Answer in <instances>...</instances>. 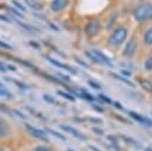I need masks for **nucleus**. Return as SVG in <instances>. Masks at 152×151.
Returning <instances> with one entry per match:
<instances>
[{"mask_svg": "<svg viewBox=\"0 0 152 151\" xmlns=\"http://www.w3.org/2000/svg\"><path fill=\"white\" fill-rule=\"evenodd\" d=\"M134 19L137 21H146L152 18V4L142 2L137 6L133 11Z\"/></svg>", "mask_w": 152, "mask_h": 151, "instance_id": "obj_1", "label": "nucleus"}, {"mask_svg": "<svg viewBox=\"0 0 152 151\" xmlns=\"http://www.w3.org/2000/svg\"><path fill=\"white\" fill-rule=\"evenodd\" d=\"M127 37V29L124 26L118 27L109 37V44L113 46H119L124 43L125 38Z\"/></svg>", "mask_w": 152, "mask_h": 151, "instance_id": "obj_2", "label": "nucleus"}, {"mask_svg": "<svg viewBox=\"0 0 152 151\" xmlns=\"http://www.w3.org/2000/svg\"><path fill=\"white\" fill-rule=\"evenodd\" d=\"M100 30H101V24H100L99 20H95V19H94V20H90V21L86 25V29H84L87 36H89V37L96 36V34L100 32Z\"/></svg>", "mask_w": 152, "mask_h": 151, "instance_id": "obj_3", "label": "nucleus"}, {"mask_svg": "<svg viewBox=\"0 0 152 151\" xmlns=\"http://www.w3.org/2000/svg\"><path fill=\"white\" fill-rule=\"evenodd\" d=\"M25 127H26V130H27L33 137H36V138H38V139H40V140H44V141L48 140L45 131L39 130V128H36L34 126H31V125H28V124H25Z\"/></svg>", "mask_w": 152, "mask_h": 151, "instance_id": "obj_4", "label": "nucleus"}, {"mask_svg": "<svg viewBox=\"0 0 152 151\" xmlns=\"http://www.w3.org/2000/svg\"><path fill=\"white\" fill-rule=\"evenodd\" d=\"M61 128H62L63 131H65V132H68V133L72 134L74 137H76V138L81 139V140H87V137H86V136H84L83 133H81L80 131H77L76 128H74V127H71V126H66V125H61Z\"/></svg>", "mask_w": 152, "mask_h": 151, "instance_id": "obj_5", "label": "nucleus"}, {"mask_svg": "<svg viewBox=\"0 0 152 151\" xmlns=\"http://www.w3.org/2000/svg\"><path fill=\"white\" fill-rule=\"evenodd\" d=\"M135 49H137V42H135L134 39H131V40L126 44V46H125V49H124V56H126V57L133 56L134 52H135Z\"/></svg>", "mask_w": 152, "mask_h": 151, "instance_id": "obj_6", "label": "nucleus"}, {"mask_svg": "<svg viewBox=\"0 0 152 151\" xmlns=\"http://www.w3.org/2000/svg\"><path fill=\"white\" fill-rule=\"evenodd\" d=\"M50 63H52L53 65H56V67H58V68H61V69H64V70H66V71H70L71 74H76V70L74 69V68H71V67H69V65H66V64H64V63H62V62H58L57 59H53V58H51V57H45Z\"/></svg>", "mask_w": 152, "mask_h": 151, "instance_id": "obj_7", "label": "nucleus"}, {"mask_svg": "<svg viewBox=\"0 0 152 151\" xmlns=\"http://www.w3.org/2000/svg\"><path fill=\"white\" fill-rule=\"evenodd\" d=\"M68 5V0H52L51 2V11L59 12Z\"/></svg>", "mask_w": 152, "mask_h": 151, "instance_id": "obj_8", "label": "nucleus"}, {"mask_svg": "<svg viewBox=\"0 0 152 151\" xmlns=\"http://www.w3.org/2000/svg\"><path fill=\"white\" fill-rule=\"evenodd\" d=\"M93 54L96 56V58L99 59V62H100L101 64H106V65H108V67H112V62H110V61L108 59V57L104 56L102 52H100V51H97V50H94Z\"/></svg>", "mask_w": 152, "mask_h": 151, "instance_id": "obj_9", "label": "nucleus"}, {"mask_svg": "<svg viewBox=\"0 0 152 151\" xmlns=\"http://www.w3.org/2000/svg\"><path fill=\"white\" fill-rule=\"evenodd\" d=\"M25 4L33 11H42L43 10V4H40L37 0H25Z\"/></svg>", "mask_w": 152, "mask_h": 151, "instance_id": "obj_10", "label": "nucleus"}, {"mask_svg": "<svg viewBox=\"0 0 152 151\" xmlns=\"http://www.w3.org/2000/svg\"><path fill=\"white\" fill-rule=\"evenodd\" d=\"M109 75H110V76H113L114 78H116V80H119V81L124 82L125 84H127V86H129V87H134V83H133L132 81L127 80L126 77H122V76H120V75H118V74H115V73H110Z\"/></svg>", "mask_w": 152, "mask_h": 151, "instance_id": "obj_11", "label": "nucleus"}, {"mask_svg": "<svg viewBox=\"0 0 152 151\" xmlns=\"http://www.w3.org/2000/svg\"><path fill=\"white\" fill-rule=\"evenodd\" d=\"M7 134H8V126L4 120L0 119V138H4Z\"/></svg>", "mask_w": 152, "mask_h": 151, "instance_id": "obj_12", "label": "nucleus"}, {"mask_svg": "<svg viewBox=\"0 0 152 151\" xmlns=\"http://www.w3.org/2000/svg\"><path fill=\"white\" fill-rule=\"evenodd\" d=\"M144 42L147 45H151L152 44V26L145 32V34H144Z\"/></svg>", "mask_w": 152, "mask_h": 151, "instance_id": "obj_13", "label": "nucleus"}, {"mask_svg": "<svg viewBox=\"0 0 152 151\" xmlns=\"http://www.w3.org/2000/svg\"><path fill=\"white\" fill-rule=\"evenodd\" d=\"M57 94L63 96L64 99H68L69 101H75V96H72L70 93H66V92H63V90H57Z\"/></svg>", "mask_w": 152, "mask_h": 151, "instance_id": "obj_14", "label": "nucleus"}, {"mask_svg": "<svg viewBox=\"0 0 152 151\" xmlns=\"http://www.w3.org/2000/svg\"><path fill=\"white\" fill-rule=\"evenodd\" d=\"M0 95H1V96H6V97H8V99H12V97H13L12 93L8 92L2 84H0Z\"/></svg>", "mask_w": 152, "mask_h": 151, "instance_id": "obj_15", "label": "nucleus"}, {"mask_svg": "<svg viewBox=\"0 0 152 151\" xmlns=\"http://www.w3.org/2000/svg\"><path fill=\"white\" fill-rule=\"evenodd\" d=\"M121 138H122L127 144H129V145H132V146H135V147H140L139 144H138L134 139H132V138H129V137H127V136H121Z\"/></svg>", "mask_w": 152, "mask_h": 151, "instance_id": "obj_16", "label": "nucleus"}, {"mask_svg": "<svg viewBox=\"0 0 152 151\" xmlns=\"http://www.w3.org/2000/svg\"><path fill=\"white\" fill-rule=\"evenodd\" d=\"M141 87L144 88V89H146V90H148V92H151L152 90V82L151 81H148V80H141Z\"/></svg>", "mask_w": 152, "mask_h": 151, "instance_id": "obj_17", "label": "nucleus"}, {"mask_svg": "<svg viewBox=\"0 0 152 151\" xmlns=\"http://www.w3.org/2000/svg\"><path fill=\"white\" fill-rule=\"evenodd\" d=\"M46 132H48V133H51V134H53L55 137H57V138H59V139H62V140H65V137H64L63 134L58 133L57 131H55V130H52V128H46Z\"/></svg>", "mask_w": 152, "mask_h": 151, "instance_id": "obj_18", "label": "nucleus"}, {"mask_svg": "<svg viewBox=\"0 0 152 151\" xmlns=\"http://www.w3.org/2000/svg\"><path fill=\"white\" fill-rule=\"evenodd\" d=\"M32 151H52V150H51V147H49L46 145H38Z\"/></svg>", "mask_w": 152, "mask_h": 151, "instance_id": "obj_19", "label": "nucleus"}, {"mask_svg": "<svg viewBox=\"0 0 152 151\" xmlns=\"http://www.w3.org/2000/svg\"><path fill=\"white\" fill-rule=\"evenodd\" d=\"M84 54H86V56H87V57H89L93 62H95V63H100V62H99V59L96 58V56L93 54V51H86Z\"/></svg>", "mask_w": 152, "mask_h": 151, "instance_id": "obj_20", "label": "nucleus"}, {"mask_svg": "<svg viewBox=\"0 0 152 151\" xmlns=\"http://www.w3.org/2000/svg\"><path fill=\"white\" fill-rule=\"evenodd\" d=\"M145 69L146 70H152V56H150L145 61Z\"/></svg>", "mask_w": 152, "mask_h": 151, "instance_id": "obj_21", "label": "nucleus"}, {"mask_svg": "<svg viewBox=\"0 0 152 151\" xmlns=\"http://www.w3.org/2000/svg\"><path fill=\"white\" fill-rule=\"evenodd\" d=\"M8 81H11V82H13V83H15L18 87H20V88H24V89H26V88H28V86H26V84H24V83H21V82H19V81H17V80H13V78H7Z\"/></svg>", "mask_w": 152, "mask_h": 151, "instance_id": "obj_22", "label": "nucleus"}, {"mask_svg": "<svg viewBox=\"0 0 152 151\" xmlns=\"http://www.w3.org/2000/svg\"><path fill=\"white\" fill-rule=\"evenodd\" d=\"M88 84H89L90 87L95 88V89H100V88H101L100 83H97V82H94V81H91V80H89V81H88Z\"/></svg>", "mask_w": 152, "mask_h": 151, "instance_id": "obj_23", "label": "nucleus"}, {"mask_svg": "<svg viewBox=\"0 0 152 151\" xmlns=\"http://www.w3.org/2000/svg\"><path fill=\"white\" fill-rule=\"evenodd\" d=\"M43 99H44L46 102H50V103H55V99H53L52 96L48 95V94H44V95H43Z\"/></svg>", "mask_w": 152, "mask_h": 151, "instance_id": "obj_24", "label": "nucleus"}, {"mask_svg": "<svg viewBox=\"0 0 152 151\" xmlns=\"http://www.w3.org/2000/svg\"><path fill=\"white\" fill-rule=\"evenodd\" d=\"M81 96L84 97V99H87V100H89V101H93V100H94V97H93L89 93H87V92H84V90L82 92V95H81Z\"/></svg>", "mask_w": 152, "mask_h": 151, "instance_id": "obj_25", "label": "nucleus"}, {"mask_svg": "<svg viewBox=\"0 0 152 151\" xmlns=\"http://www.w3.org/2000/svg\"><path fill=\"white\" fill-rule=\"evenodd\" d=\"M86 120L91 121V122H95V124H101V122H102V120H101V119H99V118H87Z\"/></svg>", "mask_w": 152, "mask_h": 151, "instance_id": "obj_26", "label": "nucleus"}, {"mask_svg": "<svg viewBox=\"0 0 152 151\" xmlns=\"http://www.w3.org/2000/svg\"><path fill=\"white\" fill-rule=\"evenodd\" d=\"M13 4H14V5H15V6H17V7L20 10V11H23V12H25V11H26V10H25V7H24L21 4H19L17 0H13Z\"/></svg>", "mask_w": 152, "mask_h": 151, "instance_id": "obj_27", "label": "nucleus"}, {"mask_svg": "<svg viewBox=\"0 0 152 151\" xmlns=\"http://www.w3.org/2000/svg\"><path fill=\"white\" fill-rule=\"evenodd\" d=\"M99 97L102 100V101H104V102H107V103H110L112 101H110V99H108L106 95H103V94H99Z\"/></svg>", "mask_w": 152, "mask_h": 151, "instance_id": "obj_28", "label": "nucleus"}, {"mask_svg": "<svg viewBox=\"0 0 152 151\" xmlns=\"http://www.w3.org/2000/svg\"><path fill=\"white\" fill-rule=\"evenodd\" d=\"M58 76L63 80V81H65V82H69L70 81V77L68 76V75H63V74H58Z\"/></svg>", "mask_w": 152, "mask_h": 151, "instance_id": "obj_29", "label": "nucleus"}, {"mask_svg": "<svg viewBox=\"0 0 152 151\" xmlns=\"http://www.w3.org/2000/svg\"><path fill=\"white\" fill-rule=\"evenodd\" d=\"M93 132L96 133V134H99V136H102L103 134V131L100 130V128H96V127H93Z\"/></svg>", "mask_w": 152, "mask_h": 151, "instance_id": "obj_30", "label": "nucleus"}, {"mask_svg": "<svg viewBox=\"0 0 152 151\" xmlns=\"http://www.w3.org/2000/svg\"><path fill=\"white\" fill-rule=\"evenodd\" d=\"M75 61H76V62H77L78 64H81L82 67H84V68H87V67H88V64H87V63H84V62H83L82 59H80V58H76Z\"/></svg>", "mask_w": 152, "mask_h": 151, "instance_id": "obj_31", "label": "nucleus"}, {"mask_svg": "<svg viewBox=\"0 0 152 151\" xmlns=\"http://www.w3.org/2000/svg\"><path fill=\"white\" fill-rule=\"evenodd\" d=\"M6 70H7V68H6V64H4L2 62H0V71L5 73Z\"/></svg>", "mask_w": 152, "mask_h": 151, "instance_id": "obj_32", "label": "nucleus"}, {"mask_svg": "<svg viewBox=\"0 0 152 151\" xmlns=\"http://www.w3.org/2000/svg\"><path fill=\"white\" fill-rule=\"evenodd\" d=\"M6 68H7V70H12V71H15L17 70V68L14 65H11V64H6Z\"/></svg>", "mask_w": 152, "mask_h": 151, "instance_id": "obj_33", "label": "nucleus"}, {"mask_svg": "<svg viewBox=\"0 0 152 151\" xmlns=\"http://www.w3.org/2000/svg\"><path fill=\"white\" fill-rule=\"evenodd\" d=\"M0 46H2V48H5V49H12L11 45H8V44H6V43H4V42H0Z\"/></svg>", "mask_w": 152, "mask_h": 151, "instance_id": "obj_34", "label": "nucleus"}, {"mask_svg": "<svg viewBox=\"0 0 152 151\" xmlns=\"http://www.w3.org/2000/svg\"><path fill=\"white\" fill-rule=\"evenodd\" d=\"M11 10H12V12H13V13H14L15 15H18V17H23V14H21L20 12H18V11H17L15 8H11Z\"/></svg>", "mask_w": 152, "mask_h": 151, "instance_id": "obj_35", "label": "nucleus"}, {"mask_svg": "<svg viewBox=\"0 0 152 151\" xmlns=\"http://www.w3.org/2000/svg\"><path fill=\"white\" fill-rule=\"evenodd\" d=\"M14 113H15V114H17L18 117H20V118H23V119H25V115H24L23 113H20L19 111H14Z\"/></svg>", "mask_w": 152, "mask_h": 151, "instance_id": "obj_36", "label": "nucleus"}, {"mask_svg": "<svg viewBox=\"0 0 152 151\" xmlns=\"http://www.w3.org/2000/svg\"><path fill=\"white\" fill-rule=\"evenodd\" d=\"M0 111L4 112V113H7V112H8V109H7L5 106H2V105H0Z\"/></svg>", "mask_w": 152, "mask_h": 151, "instance_id": "obj_37", "label": "nucleus"}, {"mask_svg": "<svg viewBox=\"0 0 152 151\" xmlns=\"http://www.w3.org/2000/svg\"><path fill=\"white\" fill-rule=\"evenodd\" d=\"M93 108H94L95 111H99V112H103V109H102V108H100L99 106H95V105H94V106H93Z\"/></svg>", "mask_w": 152, "mask_h": 151, "instance_id": "obj_38", "label": "nucleus"}, {"mask_svg": "<svg viewBox=\"0 0 152 151\" xmlns=\"http://www.w3.org/2000/svg\"><path fill=\"white\" fill-rule=\"evenodd\" d=\"M89 149L93 150V151H101L100 149H97V147H95V146H93V145H89Z\"/></svg>", "mask_w": 152, "mask_h": 151, "instance_id": "obj_39", "label": "nucleus"}, {"mask_svg": "<svg viewBox=\"0 0 152 151\" xmlns=\"http://www.w3.org/2000/svg\"><path fill=\"white\" fill-rule=\"evenodd\" d=\"M114 106H116V107H118L119 109H122V106H121V105H120L119 102H114Z\"/></svg>", "mask_w": 152, "mask_h": 151, "instance_id": "obj_40", "label": "nucleus"}, {"mask_svg": "<svg viewBox=\"0 0 152 151\" xmlns=\"http://www.w3.org/2000/svg\"><path fill=\"white\" fill-rule=\"evenodd\" d=\"M121 73H122L124 75H126V76H129V73H128L127 70H124V69H122V70H121Z\"/></svg>", "mask_w": 152, "mask_h": 151, "instance_id": "obj_41", "label": "nucleus"}, {"mask_svg": "<svg viewBox=\"0 0 152 151\" xmlns=\"http://www.w3.org/2000/svg\"><path fill=\"white\" fill-rule=\"evenodd\" d=\"M30 44H31V45H33L36 49H37V48H39V45H38V44H36V43H33V42H30Z\"/></svg>", "mask_w": 152, "mask_h": 151, "instance_id": "obj_42", "label": "nucleus"}, {"mask_svg": "<svg viewBox=\"0 0 152 151\" xmlns=\"http://www.w3.org/2000/svg\"><path fill=\"white\" fill-rule=\"evenodd\" d=\"M68 151H74V150H71V149H68Z\"/></svg>", "mask_w": 152, "mask_h": 151, "instance_id": "obj_43", "label": "nucleus"}, {"mask_svg": "<svg viewBox=\"0 0 152 151\" xmlns=\"http://www.w3.org/2000/svg\"><path fill=\"white\" fill-rule=\"evenodd\" d=\"M0 151H5V150H4V149H1V147H0Z\"/></svg>", "mask_w": 152, "mask_h": 151, "instance_id": "obj_44", "label": "nucleus"}]
</instances>
